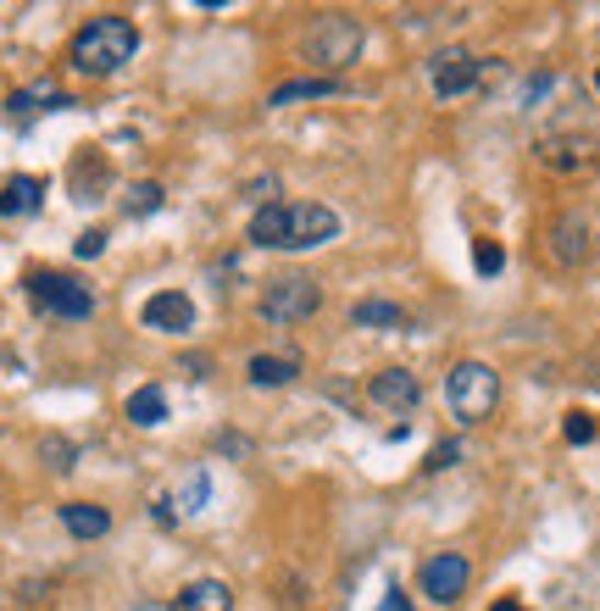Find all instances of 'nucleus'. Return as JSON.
Segmentation results:
<instances>
[{
	"mask_svg": "<svg viewBox=\"0 0 600 611\" xmlns=\"http://www.w3.org/2000/svg\"><path fill=\"white\" fill-rule=\"evenodd\" d=\"M328 239H339V212L317 201H268L250 217V245L262 250H317Z\"/></svg>",
	"mask_w": 600,
	"mask_h": 611,
	"instance_id": "1",
	"label": "nucleus"
},
{
	"mask_svg": "<svg viewBox=\"0 0 600 611\" xmlns=\"http://www.w3.org/2000/svg\"><path fill=\"white\" fill-rule=\"evenodd\" d=\"M134 50H139V29L128 18H95V23H83L72 34L67 61L83 78H112L123 61H134Z\"/></svg>",
	"mask_w": 600,
	"mask_h": 611,
	"instance_id": "2",
	"label": "nucleus"
},
{
	"mask_svg": "<svg viewBox=\"0 0 600 611\" xmlns=\"http://www.w3.org/2000/svg\"><path fill=\"white\" fill-rule=\"evenodd\" d=\"M362 56V23L351 12H322L306 34V61H317L328 78L333 72H346L351 61Z\"/></svg>",
	"mask_w": 600,
	"mask_h": 611,
	"instance_id": "3",
	"label": "nucleus"
},
{
	"mask_svg": "<svg viewBox=\"0 0 600 611\" xmlns=\"http://www.w3.org/2000/svg\"><path fill=\"white\" fill-rule=\"evenodd\" d=\"M317 306H322V290H317L312 273H279V279L262 284V301H256L262 323H273V328H295V323H306Z\"/></svg>",
	"mask_w": 600,
	"mask_h": 611,
	"instance_id": "4",
	"label": "nucleus"
},
{
	"mask_svg": "<svg viewBox=\"0 0 600 611\" xmlns=\"http://www.w3.org/2000/svg\"><path fill=\"white\" fill-rule=\"evenodd\" d=\"M445 400L456 411V422H484L500 406V378L489 362H456L445 378Z\"/></svg>",
	"mask_w": 600,
	"mask_h": 611,
	"instance_id": "5",
	"label": "nucleus"
},
{
	"mask_svg": "<svg viewBox=\"0 0 600 611\" xmlns=\"http://www.w3.org/2000/svg\"><path fill=\"white\" fill-rule=\"evenodd\" d=\"M29 295H34L45 312L67 317V323H83V317L95 312V295H90V284H83V279H72V273H34V279H29Z\"/></svg>",
	"mask_w": 600,
	"mask_h": 611,
	"instance_id": "6",
	"label": "nucleus"
},
{
	"mask_svg": "<svg viewBox=\"0 0 600 611\" xmlns=\"http://www.w3.org/2000/svg\"><path fill=\"white\" fill-rule=\"evenodd\" d=\"M467 578H473V562L462 551H440V556H428L417 567V584H422V595L434 606H456L467 595Z\"/></svg>",
	"mask_w": 600,
	"mask_h": 611,
	"instance_id": "7",
	"label": "nucleus"
},
{
	"mask_svg": "<svg viewBox=\"0 0 600 611\" xmlns=\"http://www.w3.org/2000/svg\"><path fill=\"white\" fill-rule=\"evenodd\" d=\"M428 83H434L440 101H456V95H473L478 90V61L467 50H440L428 61Z\"/></svg>",
	"mask_w": 600,
	"mask_h": 611,
	"instance_id": "8",
	"label": "nucleus"
},
{
	"mask_svg": "<svg viewBox=\"0 0 600 611\" xmlns=\"http://www.w3.org/2000/svg\"><path fill=\"white\" fill-rule=\"evenodd\" d=\"M139 317H145V328H156V333H190V328H195V301L179 295V290H161V295L145 301Z\"/></svg>",
	"mask_w": 600,
	"mask_h": 611,
	"instance_id": "9",
	"label": "nucleus"
},
{
	"mask_svg": "<svg viewBox=\"0 0 600 611\" xmlns=\"http://www.w3.org/2000/svg\"><path fill=\"white\" fill-rule=\"evenodd\" d=\"M367 395H373V406H384V411H411V406L422 400V389H417V378H411L406 367H384V373H373Z\"/></svg>",
	"mask_w": 600,
	"mask_h": 611,
	"instance_id": "10",
	"label": "nucleus"
},
{
	"mask_svg": "<svg viewBox=\"0 0 600 611\" xmlns=\"http://www.w3.org/2000/svg\"><path fill=\"white\" fill-rule=\"evenodd\" d=\"M173 606H179V611H234V589H228L223 578H195V584L179 589Z\"/></svg>",
	"mask_w": 600,
	"mask_h": 611,
	"instance_id": "11",
	"label": "nucleus"
},
{
	"mask_svg": "<svg viewBox=\"0 0 600 611\" xmlns=\"http://www.w3.org/2000/svg\"><path fill=\"white\" fill-rule=\"evenodd\" d=\"M61 529L72 540H101L112 529V511L106 506H90V500H72V506H61Z\"/></svg>",
	"mask_w": 600,
	"mask_h": 611,
	"instance_id": "12",
	"label": "nucleus"
},
{
	"mask_svg": "<svg viewBox=\"0 0 600 611\" xmlns=\"http://www.w3.org/2000/svg\"><path fill=\"white\" fill-rule=\"evenodd\" d=\"M39 195H45V184L29 179V172H18V179L0 184V217H34L39 212Z\"/></svg>",
	"mask_w": 600,
	"mask_h": 611,
	"instance_id": "13",
	"label": "nucleus"
},
{
	"mask_svg": "<svg viewBox=\"0 0 600 611\" xmlns=\"http://www.w3.org/2000/svg\"><path fill=\"white\" fill-rule=\"evenodd\" d=\"M301 373V357H250L245 362V378L256 384V389H279V384H290Z\"/></svg>",
	"mask_w": 600,
	"mask_h": 611,
	"instance_id": "14",
	"label": "nucleus"
},
{
	"mask_svg": "<svg viewBox=\"0 0 600 611\" xmlns=\"http://www.w3.org/2000/svg\"><path fill=\"white\" fill-rule=\"evenodd\" d=\"M317 95H339V78H290L268 95V106H295V101H317Z\"/></svg>",
	"mask_w": 600,
	"mask_h": 611,
	"instance_id": "15",
	"label": "nucleus"
},
{
	"mask_svg": "<svg viewBox=\"0 0 600 611\" xmlns=\"http://www.w3.org/2000/svg\"><path fill=\"white\" fill-rule=\"evenodd\" d=\"M128 422H139V428H156V422H167V395H161L156 384L134 389V395H128Z\"/></svg>",
	"mask_w": 600,
	"mask_h": 611,
	"instance_id": "16",
	"label": "nucleus"
},
{
	"mask_svg": "<svg viewBox=\"0 0 600 611\" xmlns=\"http://www.w3.org/2000/svg\"><path fill=\"white\" fill-rule=\"evenodd\" d=\"M50 106H67V95L56 90V83H29V90L12 95V112L29 117V112H50Z\"/></svg>",
	"mask_w": 600,
	"mask_h": 611,
	"instance_id": "17",
	"label": "nucleus"
},
{
	"mask_svg": "<svg viewBox=\"0 0 600 611\" xmlns=\"http://www.w3.org/2000/svg\"><path fill=\"white\" fill-rule=\"evenodd\" d=\"M584 234H589V228H584V217H562V223H556V245H551V250H556V261H578V256L589 250V245H584Z\"/></svg>",
	"mask_w": 600,
	"mask_h": 611,
	"instance_id": "18",
	"label": "nucleus"
},
{
	"mask_svg": "<svg viewBox=\"0 0 600 611\" xmlns=\"http://www.w3.org/2000/svg\"><path fill=\"white\" fill-rule=\"evenodd\" d=\"M351 323H356V328H400V306H395V301H362V306L351 312Z\"/></svg>",
	"mask_w": 600,
	"mask_h": 611,
	"instance_id": "19",
	"label": "nucleus"
},
{
	"mask_svg": "<svg viewBox=\"0 0 600 611\" xmlns=\"http://www.w3.org/2000/svg\"><path fill=\"white\" fill-rule=\"evenodd\" d=\"M473 261H478V273H484V279H495V273L506 268V256H500V245H489V239H484V245L473 250Z\"/></svg>",
	"mask_w": 600,
	"mask_h": 611,
	"instance_id": "20",
	"label": "nucleus"
},
{
	"mask_svg": "<svg viewBox=\"0 0 600 611\" xmlns=\"http://www.w3.org/2000/svg\"><path fill=\"white\" fill-rule=\"evenodd\" d=\"M161 206V190L156 184H134L128 190V212H156Z\"/></svg>",
	"mask_w": 600,
	"mask_h": 611,
	"instance_id": "21",
	"label": "nucleus"
},
{
	"mask_svg": "<svg viewBox=\"0 0 600 611\" xmlns=\"http://www.w3.org/2000/svg\"><path fill=\"white\" fill-rule=\"evenodd\" d=\"M39 451H45V462H50V467H56V473H67V467H72V456H78V451H72V445H67V440H45V445H39Z\"/></svg>",
	"mask_w": 600,
	"mask_h": 611,
	"instance_id": "22",
	"label": "nucleus"
},
{
	"mask_svg": "<svg viewBox=\"0 0 600 611\" xmlns=\"http://www.w3.org/2000/svg\"><path fill=\"white\" fill-rule=\"evenodd\" d=\"M567 440H573V445H589V440H595V422H589L584 411H573V417H567Z\"/></svg>",
	"mask_w": 600,
	"mask_h": 611,
	"instance_id": "23",
	"label": "nucleus"
},
{
	"mask_svg": "<svg viewBox=\"0 0 600 611\" xmlns=\"http://www.w3.org/2000/svg\"><path fill=\"white\" fill-rule=\"evenodd\" d=\"M206 495H212V484H206V473H195V478L184 484V511H195V506H201Z\"/></svg>",
	"mask_w": 600,
	"mask_h": 611,
	"instance_id": "24",
	"label": "nucleus"
},
{
	"mask_svg": "<svg viewBox=\"0 0 600 611\" xmlns=\"http://www.w3.org/2000/svg\"><path fill=\"white\" fill-rule=\"evenodd\" d=\"M101 250H106V234H101V228L78 234V256H101Z\"/></svg>",
	"mask_w": 600,
	"mask_h": 611,
	"instance_id": "25",
	"label": "nucleus"
},
{
	"mask_svg": "<svg viewBox=\"0 0 600 611\" xmlns=\"http://www.w3.org/2000/svg\"><path fill=\"white\" fill-rule=\"evenodd\" d=\"M378 611H411V606H406V595H400V589H389V595H384V606H378Z\"/></svg>",
	"mask_w": 600,
	"mask_h": 611,
	"instance_id": "26",
	"label": "nucleus"
},
{
	"mask_svg": "<svg viewBox=\"0 0 600 611\" xmlns=\"http://www.w3.org/2000/svg\"><path fill=\"white\" fill-rule=\"evenodd\" d=\"M451 462H456V445H440V451H434V462H428V467H451Z\"/></svg>",
	"mask_w": 600,
	"mask_h": 611,
	"instance_id": "27",
	"label": "nucleus"
},
{
	"mask_svg": "<svg viewBox=\"0 0 600 611\" xmlns=\"http://www.w3.org/2000/svg\"><path fill=\"white\" fill-rule=\"evenodd\" d=\"M489 611H523V606H518V600H495Z\"/></svg>",
	"mask_w": 600,
	"mask_h": 611,
	"instance_id": "28",
	"label": "nucleus"
},
{
	"mask_svg": "<svg viewBox=\"0 0 600 611\" xmlns=\"http://www.w3.org/2000/svg\"><path fill=\"white\" fill-rule=\"evenodd\" d=\"M595 90H600V67H595Z\"/></svg>",
	"mask_w": 600,
	"mask_h": 611,
	"instance_id": "29",
	"label": "nucleus"
}]
</instances>
